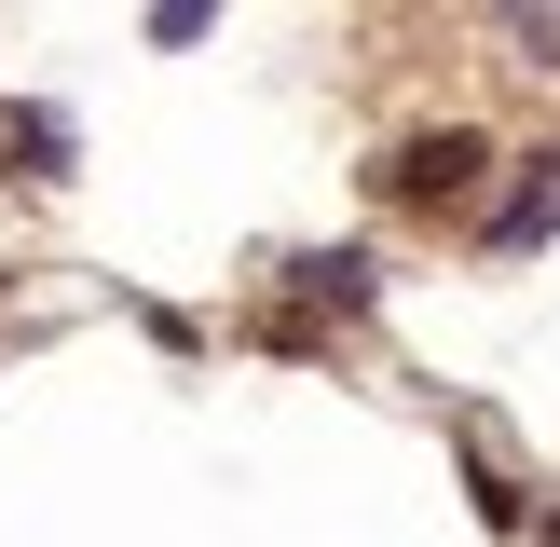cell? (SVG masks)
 <instances>
[{
  "label": "cell",
  "instance_id": "3",
  "mask_svg": "<svg viewBox=\"0 0 560 547\" xmlns=\"http://www.w3.org/2000/svg\"><path fill=\"white\" fill-rule=\"evenodd\" d=\"M547 233H560V178H520L506 219H492V246H547Z\"/></svg>",
  "mask_w": 560,
  "mask_h": 547
},
{
  "label": "cell",
  "instance_id": "2",
  "mask_svg": "<svg viewBox=\"0 0 560 547\" xmlns=\"http://www.w3.org/2000/svg\"><path fill=\"white\" fill-rule=\"evenodd\" d=\"M301 301L355 315V301H370V246H315V260H301Z\"/></svg>",
  "mask_w": 560,
  "mask_h": 547
},
{
  "label": "cell",
  "instance_id": "1",
  "mask_svg": "<svg viewBox=\"0 0 560 547\" xmlns=\"http://www.w3.org/2000/svg\"><path fill=\"white\" fill-rule=\"evenodd\" d=\"M479 178H492V137L479 124H424V137H397V151H383L370 164V191H383V206H479Z\"/></svg>",
  "mask_w": 560,
  "mask_h": 547
}]
</instances>
